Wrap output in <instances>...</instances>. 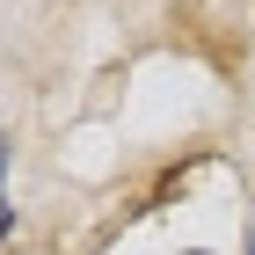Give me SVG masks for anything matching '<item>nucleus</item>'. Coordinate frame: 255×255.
Instances as JSON below:
<instances>
[{"label":"nucleus","instance_id":"1","mask_svg":"<svg viewBox=\"0 0 255 255\" xmlns=\"http://www.w3.org/2000/svg\"><path fill=\"white\" fill-rule=\"evenodd\" d=\"M0 160H7V138H0ZM0 241H7V182H0Z\"/></svg>","mask_w":255,"mask_h":255},{"label":"nucleus","instance_id":"2","mask_svg":"<svg viewBox=\"0 0 255 255\" xmlns=\"http://www.w3.org/2000/svg\"><path fill=\"white\" fill-rule=\"evenodd\" d=\"M248 255H255V241H248Z\"/></svg>","mask_w":255,"mask_h":255},{"label":"nucleus","instance_id":"3","mask_svg":"<svg viewBox=\"0 0 255 255\" xmlns=\"http://www.w3.org/2000/svg\"><path fill=\"white\" fill-rule=\"evenodd\" d=\"M190 255H204V248H190Z\"/></svg>","mask_w":255,"mask_h":255}]
</instances>
